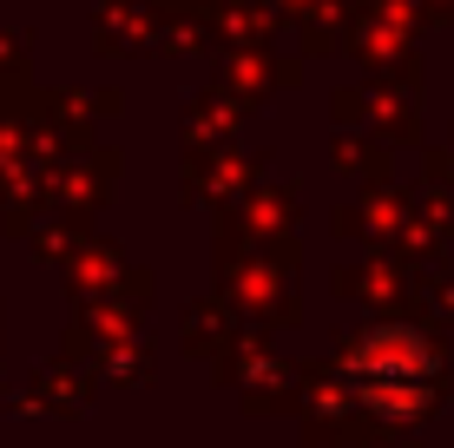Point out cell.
<instances>
[{"label": "cell", "mask_w": 454, "mask_h": 448, "mask_svg": "<svg viewBox=\"0 0 454 448\" xmlns=\"http://www.w3.org/2000/svg\"><path fill=\"white\" fill-rule=\"evenodd\" d=\"M428 376H434V350L409 323H382L342 357V389L382 415H409L428 389Z\"/></svg>", "instance_id": "obj_1"}]
</instances>
